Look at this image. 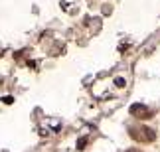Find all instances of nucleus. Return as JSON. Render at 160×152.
I'll list each match as a JSON object with an SVG mask.
<instances>
[{
    "label": "nucleus",
    "instance_id": "obj_3",
    "mask_svg": "<svg viewBox=\"0 0 160 152\" xmlns=\"http://www.w3.org/2000/svg\"><path fill=\"white\" fill-rule=\"evenodd\" d=\"M77 144H79V148H85V144H87V140H85V138H79V142H77Z\"/></svg>",
    "mask_w": 160,
    "mask_h": 152
},
{
    "label": "nucleus",
    "instance_id": "obj_2",
    "mask_svg": "<svg viewBox=\"0 0 160 152\" xmlns=\"http://www.w3.org/2000/svg\"><path fill=\"white\" fill-rule=\"evenodd\" d=\"M131 113L134 115V117H138V119H144V117H150V111L146 109L144 105H132V107H131Z\"/></svg>",
    "mask_w": 160,
    "mask_h": 152
},
{
    "label": "nucleus",
    "instance_id": "obj_4",
    "mask_svg": "<svg viewBox=\"0 0 160 152\" xmlns=\"http://www.w3.org/2000/svg\"><path fill=\"white\" fill-rule=\"evenodd\" d=\"M127 152H140V150H137V148H132V150H127Z\"/></svg>",
    "mask_w": 160,
    "mask_h": 152
},
{
    "label": "nucleus",
    "instance_id": "obj_1",
    "mask_svg": "<svg viewBox=\"0 0 160 152\" xmlns=\"http://www.w3.org/2000/svg\"><path fill=\"white\" fill-rule=\"evenodd\" d=\"M131 136L137 140H154V130L148 127H140V128H132Z\"/></svg>",
    "mask_w": 160,
    "mask_h": 152
}]
</instances>
